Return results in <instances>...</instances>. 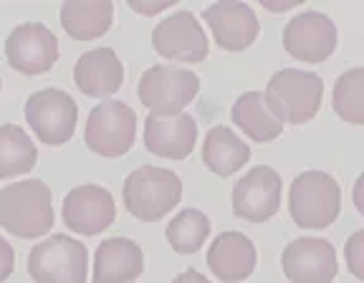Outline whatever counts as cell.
<instances>
[{"instance_id":"cell-8","label":"cell","mask_w":364,"mask_h":283,"mask_svg":"<svg viewBox=\"0 0 364 283\" xmlns=\"http://www.w3.org/2000/svg\"><path fill=\"white\" fill-rule=\"evenodd\" d=\"M26 122L43 144L58 147L74 137L76 122H79V107L66 91L41 89L31 94L26 102Z\"/></svg>"},{"instance_id":"cell-17","label":"cell","mask_w":364,"mask_h":283,"mask_svg":"<svg viewBox=\"0 0 364 283\" xmlns=\"http://www.w3.org/2000/svg\"><path fill=\"white\" fill-rule=\"evenodd\" d=\"M198 144V124L190 114L157 117L149 114L144 119V147L157 157L185 159Z\"/></svg>"},{"instance_id":"cell-5","label":"cell","mask_w":364,"mask_h":283,"mask_svg":"<svg viewBox=\"0 0 364 283\" xmlns=\"http://www.w3.org/2000/svg\"><path fill=\"white\" fill-rule=\"evenodd\" d=\"M86 245L63 233L41 240L28 255V273L36 283H86Z\"/></svg>"},{"instance_id":"cell-14","label":"cell","mask_w":364,"mask_h":283,"mask_svg":"<svg viewBox=\"0 0 364 283\" xmlns=\"http://www.w3.org/2000/svg\"><path fill=\"white\" fill-rule=\"evenodd\" d=\"M61 213L68 230L81 233V235H97L114 223L117 205L107 187L79 185L63 198Z\"/></svg>"},{"instance_id":"cell-7","label":"cell","mask_w":364,"mask_h":283,"mask_svg":"<svg viewBox=\"0 0 364 283\" xmlns=\"http://www.w3.org/2000/svg\"><path fill=\"white\" fill-rule=\"evenodd\" d=\"M136 137V114L124 102H102L91 109L86 119L84 142L91 152L117 159L127 154Z\"/></svg>"},{"instance_id":"cell-24","label":"cell","mask_w":364,"mask_h":283,"mask_svg":"<svg viewBox=\"0 0 364 283\" xmlns=\"http://www.w3.org/2000/svg\"><path fill=\"white\" fill-rule=\"evenodd\" d=\"M172 250L180 255H193L203 248V243L210 235V218L195 208L177 213L165 230Z\"/></svg>"},{"instance_id":"cell-22","label":"cell","mask_w":364,"mask_h":283,"mask_svg":"<svg viewBox=\"0 0 364 283\" xmlns=\"http://www.w3.org/2000/svg\"><path fill=\"white\" fill-rule=\"evenodd\" d=\"M230 119L253 142H273L284 132V124L266 107V99H263L261 91H245V94H240L235 99L233 109H230Z\"/></svg>"},{"instance_id":"cell-30","label":"cell","mask_w":364,"mask_h":283,"mask_svg":"<svg viewBox=\"0 0 364 283\" xmlns=\"http://www.w3.org/2000/svg\"><path fill=\"white\" fill-rule=\"evenodd\" d=\"M268 11H291V8L299 6V0H289V3H263Z\"/></svg>"},{"instance_id":"cell-32","label":"cell","mask_w":364,"mask_h":283,"mask_svg":"<svg viewBox=\"0 0 364 283\" xmlns=\"http://www.w3.org/2000/svg\"><path fill=\"white\" fill-rule=\"evenodd\" d=\"M0 91H3V79H0Z\"/></svg>"},{"instance_id":"cell-16","label":"cell","mask_w":364,"mask_h":283,"mask_svg":"<svg viewBox=\"0 0 364 283\" xmlns=\"http://www.w3.org/2000/svg\"><path fill=\"white\" fill-rule=\"evenodd\" d=\"M74 84L81 94L94 99H107L122 89L124 84V63L119 61L117 51L102 46L81 53L74 63Z\"/></svg>"},{"instance_id":"cell-18","label":"cell","mask_w":364,"mask_h":283,"mask_svg":"<svg viewBox=\"0 0 364 283\" xmlns=\"http://www.w3.org/2000/svg\"><path fill=\"white\" fill-rule=\"evenodd\" d=\"M256 245L238 230H225L213 240L208 250V266L223 283H240L256 271Z\"/></svg>"},{"instance_id":"cell-19","label":"cell","mask_w":364,"mask_h":283,"mask_svg":"<svg viewBox=\"0 0 364 283\" xmlns=\"http://www.w3.org/2000/svg\"><path fill=\"white\" fill-rule=\"evenodd\" d=\"M144 271L142 248L129 238H107L94 255L91 283H134Z\"/></svg>"},{"instance_id":"cell-23","label":"cell","mask_w":364,"mask_h":283,"mask_svg":"<svg viewBox=\"0 0 364 283\" xmlns=\"http://www.w3.org/2000/svg\"><path fill=\"white\" fill-rule=\"evenodd\" d=\"M38 162V149L18 124L0 127V180L31 172Z\"/></svg>"},{"instance_id":"cell-6","label":"cell","mask_w":364,"mask_h":283,"mask_svg":"<svg viewBox=\"0 0 364 283\" xmlns=\"http://www.w3.org/2000/svg\"><path fill=\"white\" fill-rule=\"evenodd\" d=\"M198 91L200 79L190 68L152 66L139 79L136 97L157 117H175L198 97Z\"/></svg>"},{"instance_id":"cell-31","label":"cell","mask_w":364,"mask_h":283,"mask_svg":"<svg viewBox=\"0 0 364 283\" xmlns=\"http://www.w3.org/2000/svg\"><path fill=\"white\" fill-rule=\"evenodd\" d=\"M362 185H364V177H359V180H357V187H354V203H357V210H359V213L364 210L362 198H359V190H362Z\"/></svg>"},{"instance_id":"cell-4","label":"cell","mask_w":364,"mask_h":283,"mask_svg":"<svg viewBox=\"0 0 364 283\" xmlns=\"http://www.w3.org/2000/svg\"><path fill=\"white\" fill-rule=\"evenodd\" d=\"M182 182L165 167H139L124 180V208L136 220L154 223L180 205Z\"/></svg>"},{"instance_id":"cell-10","label":"cell","mask_w":364,"mask_h":283,"mask_svg":"<svg viewBox=\"0 0 364 283\" xmlns=\"http://www.w3.org/2000/svg\"><path fill=\"white\" fill-rule=\"evenodd\" d=\"M281 175L268 164H258L233 187V213L248 223L271 220L281 208Z\"/></svg>"},{"instance_id":"cell-21","label":"cell","mask_w":364,"mask_h":283,"mask_svg":"<svg viewBox=\"0 0 364 283\" xmlns=\"http://www.w3.org/2000/svg\"><path fill=\"white\" fill-rule=\"evenodd\" d=\"M114 6L109 0H68L61 6V26L71 38L94 41L112 28Z\"/></svg>"},{"instance_id":"cell-20","label":"cell","mask_w":364,"mask_h":283,"mask_svg":"<svg viewBox=\"0 0 364 283\" xmlns=\"http://www.w3.org/2000/svg\"><path fill=\"white\" fill-rule=\"evenodd\" d=\"M250 159V147L235 134L230 127L218 124L208 129L203 142V164L210 172L220 177H228L238 172Z\"/></svg>"},{"instance_id":"cell-12","label":"cell","mask_w":364,"mask_h":283,"mask_svg":"<svg viewBox=\"0 0 364 283\" xmlns=\"http://www.w3.org/2000/svg\"><path fill=\"white\" fill-rule=\"evenodd\" d=\"M6 58L16 71L38 76L58 61V38L43 23H21L6 41Z\"/></svg>"},{"instance_id":"cell-28","label":"cell","mask_w":364,"mask_h":283,"mask_svg":"<svg viewBox=\"0 0 364 283\" xmlns=\"http://www.w3.org/2000/svg\"><path fill=\"white\" fill-rule=\"evenodd\" d=\"M175 6V0H152V3H142V0H129V8L142 16H154L159 11H167V8Z\"/></svg>"},{"instance_id":"cell-2","label":"cell","mask_w":364,"mask_h":283,"mask_svg":"<svg viewBox=\"0 0 364 283\" xmlns=\"http://www.w3.org/2000/svg\"><path fill=\"white\" fill-rule=\"evenodd\" d=\"M266 107L281 124H306L321 109L324 102V81L311 71L301 68H281L268 79Z\"/></svg>"},{"instance_id":"cell-13","label":"cell","mask_w":364,"mask_h":283,"mask_svg":"<svg viewBox=\"0 0 364 283\" xmlns=\"http://www.w3.org/2000/svg\"><path fill=\"white\" fill-rule=\"evenodd\" d=\"M291 283H331L336 278V250L324 238H296L281 253Z\"/></svg>"},{"instance_id":"cell-1","label":"cell","mask_w":364,"mask_h":283,"mask_svg":"<svg viewBox=\"0 0 364 283\" xmlns=\"http://www.w3.org/2000/svg\"><path fill=\"white\" fill-rule=\"evenodd\" d=\"M0 225L18 238H41L53 228L51 190L43 180H23L0 190Z\"/></svg>"},{"instance_id":"cell-9","label":"cell","mask_w":364,"mask_h":283,"mask_svg":"<svg viewBox=\"0 0 364 283\" xmlns=\"http://www.w3.org/2000/svg\"><path fill=\"white\" fill-rule=\"evenodd\" d=\"M152 46L162 58L177 63H200L210 51L203 26L190 11H177L157 23L152 31Z\"/></svg>"},{"instance_id":"cell-27","label":"cell","mask_w":364,"mask_h":283,"mask_svg":"<svg viewBox=\"0 0 364 283\" xmlns=\"http://www.w3.org/2000/svg\"><path fill=\"white\" fill-rule=\"evenodd\" d=\"M13 266H16V253H13V245L8 243L6 238H0V283L11 276Z\"/></svg>"},{"instance_id":"cell-29","label":"cell","mask_w":364,"mask_h":283,"mask_svg":"<svg viewBox=\"0 0 364 283\" xmlns=\"http://www.w3.org/2000/svg\"><path fill=\"white\" fill-rule=\"evenodd\" d=\"M170 283H210V281H208L200 271H195V268H188V271H182L180 276L172 278Z\"/></svg>"},{"instance_id":"cell-25","label":"cell","mask_w":364,"mask_h":283,"mask_svg":"<svg viewBox=\"0 0 364 283\" xmlns=\"http://www.w3.org/2000/svg\"><path fill=\"white\" fill-rule=\"evenodd\" d=\"M334 112L347 124H364V68L354 66L336 79L334 84Z\"/></svg>"},{"instance_id":"cell-3","label":"cell","mask_w":364,"mask_h":283,"mask_svg":"<svg viewBox=\"0 0 364 283\" xmlns=\"http://www.w3.org/2000/svg\"><path fill=\"white\" fill-rule=\"evenodd\" d=\"M289 213L299 228H329L341 213L339 182L321 170H306L296 175L289 190Z\"/></svg>"},{"instance_id":"cell-15","label":"cell","mask_w":364,"mask_h":283,"mask_svg":"<svg viewBox=\"0 0 364 283\" xmlns=\"http://www.w3.org/2000/svg\"><path fill=\"white\" fill-rule=\"evenodd\" d=\"M205 23L213 28L215 43L225 51H245L261 33L253 8L245 3H213L203 11Z\"/></svg>"},{"instance_id":"cell-11","label":"cell","mask_w":364,"mask_h":283,"mask_svg":"<svg viewBox=\"0 0 364 283\" xmlns=\"http://www.w3.org/2000/svg\"><path fill=\"white\" fill-rule=\"evenodd\" d=\"M284 48L304 63H324L336 48V26L318 11H304L284 28Z\"/></svg>"},{"instance_id":"cell-26","label":"cell","mask_w":364,"mask_h":283,"mask_svg":"<svg viewBox=\"0 0 364 283\" xmlns=\"http://www.w3.org/2000/svg\"><path fill=\"white\" fill-rule=\"evenodd\" d=\"M344 258L347 268L354 278H364V230H357L344 245Z\"/></svg>"}]
</instances>
